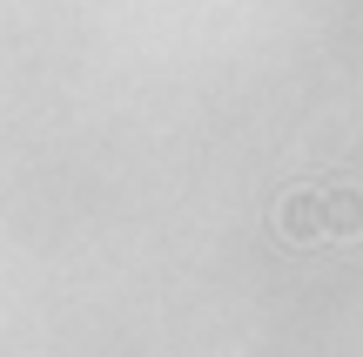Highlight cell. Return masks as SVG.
Segmentation results:
<instances>
[{
	"instance_id": "cell-2",
	"label": "cell",
	"mask_w": 363,
	"mask_h": 357,
	"mask_svg": "<svg viewBox=\"0 0 363 357\" xmlns=\"http://www.w3.org/2000/svg\"><path fill=\"white\" fill-rule=\"evenodd\" d=\"M323 236H337V243L363 236V189H350V182L323 189Z\"/></svg>"
},
{
	"instance_id": "cell-1",
	"label": "cell",
	"mask_w": 363,
	"mask_h": 357,
	"mask_svg": "<svg viewBox=\"0 0 363 357\" xmlns=\"http://www.w3.org/2000/svg\"><path fill=\"white\" fill-rule=\"evenodd\" d=\"M269 236L283 250H316L323 243V189H283L269 209Z\"/></svg>"
}]
</instances>
